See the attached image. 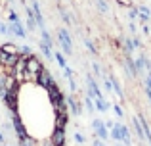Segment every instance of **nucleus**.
<instances>
[{"mask_svg":"<svg viewBox=\"0 0 151 146\" xmlns=\"http://www.w3.org/2000/svg\"><path fill=\"white\" fill-rule=\"evenodd\" d=\"M58 38H59V44H61L63 52H65L67 56H71V54H73V41H71V35L67 33V29H59Z\"/></svg>","mask_w":151,"mask_h":146,"instance_id":"nucleus-1","label":"nucleus"},{"mask_svg":"<svg viewBox=\"0 0 151 146\" xmlns=\"http://www.w3.org/2000/svg\"><path fill=\"white\" fill-rule=\"evenodd\" d=\"M42 64H40V60H38L35 54H29L27 56V60H25V71H29V73H35V75H38L42 71Z\"/></svg>","mask_w":151,"mask_h":146,"instance_id":"nucleus-2","label":"nucleus"},{"mask_svg":"<svg viewBox=\"0 0 151 146\" xmlns=\"http://www.w3.org/2000/svg\"><path fill=\"white\" fill-rule=\"evenodd\" d=\"M92 129H94V135H96L98 139H101V140H107V139H109V129L105 127V121L94 119L92 121Z\"/></svg>","mask_w":151,"mask_h":146,"instance_id":"nucleus-3","label":"nucleus"},{"mask_svg":"<svg viewBox=\"0 0 151 146\" xmlns=\"http://www.w3.org/2000/svg\"><path fill=\"white\" fill-rule=\"evenodd\" d=\"M50 142H52V146H65V129L55 127L50 137Z\"/></svg>","mask_w":151,"mask_h":146,"instance_id":"nucleus-4","label":"nucleus"},{"mask_svg":"<svg viewBox=\"0 0 151 146\" xmlns=\"http://www.w3.org/2000/svg\"><path fill=\"white\" fill-rule=\"evenodd\" d=\"M2 102L6 104V108L10 110L12 113L17 112V106H19V104H17V92H8L6 96L2 98Z\"/></svg>","mask_w":151,"mask_h":146,"instance_id":"nucleus-5","label":"nucleus"},{"mask_svg":"<svg viewBox=\"0 0 151 146\" xmlns=\"http://www.w3.org/2000/svg\"><path fill=\"white\" fill-rule=\"evenodd\" d=\"M12 123H14V131H15L17 140L23 139V137L27 135V131H25V127H23V121H21V117H19L17 113H14V115H12Z\"/></svg>","mask_w":151,"mask_h":146,"instance_id":"nucleus-6","label":"nucleus"},{"mask_svg":"<svg viewBox=\"0 0 151 146\" xmlns=\"http://www.w3.org/2000/svg\"><path fill=\"white\" fill-rule=\"evenodd\" d=\"M54 77H52V73L48 71V69H42L40 73H38V81H37V85H40L42 89H48L50 85H54Z\"/></svg>","mask_w":151,"mask_h":146,"instance_id":"nucleus-7","label":"nucleus"},{"mask_svg":"<svg viewBox=\"0 0 151 146\" xmlns=\"http://www.w3.org/2000/svg\"><path fill=\"white\" fill-rule=\"evenodd\" d=\"M54 113H55V127L65 129L67 119H69V115H67V110H65V112H61V110H54Z\"/></svg>","mask_w":151,"mask_h":146,"instance_id":"nucleus-8","label":"nucleus"},{"mask_svg":"<svg viewBox=\"0 0 151 146\" xmlns=\"http://www.w3.org/2000/svg\"><path fill=\"white\" fill-rule=\"evenodd\" d=\"M8 31H12L14 35H17L19 38H25V37H27V31L23 29V25L19 23V19H17V21H12V23H10V29H8Z\"/></svg>","mask_w":151,"mask_h":146,"instance_id":"nucleus-9","label":"nucleus"},{"mask_svg":"<svg viewBox=\"0 0 151 146\" xmlns=\"http://www.w3.org/2000/svg\"><path fill=\"white\" fill-rule=\"evenodd\" d=\"M67 106H69V110H71V113H73V115H81V102H78L73 94H71V96H67Z\"/></svg>","mask_w":151,"mask_h":146,"instance_id":"nucleus-10","label":"nucleus"},{"mask_svg":"<svg viewBox=\"0 0 151 146\" xmlns=\"http://www.w3.org/2000/svg\"><path fill=\"white\" fill-rule=\"evenodd\" d=\"M124 68H126L128 77H138V68H136V64H134V60H132L130 56L124 58Z\"/></svg>","mask_w":151,"mask_h":146,"instance_id":"nucleus-11","label":"nucleus"},{"mask_svg":"<svg viewBox=\"0 0 151 146\" xmlns=\"http://www.w3.org/2000/svg\"><path fill=\"white\" fill-rule=\"evenodd\" d=\"M132 127H134V133H136V137L140 140H145V133H144V127H142L140 119H138V115L132 119Z\"/></svg>","mask_w":151,"mask_h":146,"instance_id":"nucleus-12","label":"nucleus"},{"mask_svg":"<svg viewBox=\"0 0 151 146\" xmlns=\"http://www.w3.org/2000/svg\"><path fill=\"white\" fill-rule=\"evenodd\" d=\"M121 137H122V140H121V142L124 144V146H130V144H132V137H130V129L126 127V125H122V123H121Z\"/></svg>","mask_w":151,"mask_h":146,"instance_id":"nucleus-13","label":"nucleus"},{"mask_svg":"<svg viewBox=\"0 0 151 146\" xmlns=\"http://www.w3.org/2000/svg\"><path fill=\"white\" fill-rule=\"evenodd\" d=\"M94 106H96L98 112H107V110H109V104H107V100H105L103 96L94 98Z\"/></svg>","mask_w":151,"mask_h":146,"instance_id":"nucleus-14","label":"nucleus"},{"mask_svg":"<svg viewBox=\"0 0 151 146\" xmlns=\"http://www.w3.org/2000/svg\"><path fill=\"white\" fill-rule=\"evenodd\" d=\"M109 137L115 140V142H121V140H122V137H121V123L113 125V129L109 131Z\"/></svg>","mask_w":151,"mask_h":146,"instance_id":"nucleus-15","label":"nucleus"},{"mask_svg":"<svg viewBox=\"0 0 151 146\" xmlns=\"http://www.w3.org/2000/svg\"><path fill=\"white\" fill-rule=\"evenodd\" d=\"M0 50L6 52V54H17L19 52V48L15 44H12V42H4V44H0Z\"/></svg>","mask_w":151,"mask_h":146,"instance_id":"nucleus-16","label":"nucleus"},{"mask_svg":"<svg viewBox=\"0 0 151 146\" xmlns=\"http://www.w3.org/2000/svg\"><path fill=\"white\" fill-rule=\"evenodd\" d=\"M138 14H140L138 17H140L142 21H147V19L151 17V10L147 6H140V8H138Z\"/></svg>","mask_w":151,"mask_h":146,"instance_id":"nucleus-17","label":"nucleus"},{"mask_svg":"<svg viewBox=\"0 0 151 146\" xmlns=\"http://www.w3.org/2000/svg\"><path fill=\"white\" fill-rule=\"evenodd\" d=\"M122 48H124V52H126V56H130V54L134 52V42H132V38H122Z\"/></svg>","mask_w":151,"mask_h":146,"instance_id":"nucleus-18","label":"nucleus"},{"mask_svg":"<svg viewBox=\"0 0 151 146\" xmlns=\"http://www.w3.org/2000/svg\"><path fill=\"white\" fill-rule=\"evenodd\" d=\"M109 79H111V83H113V90L119 94V98L122 100V98H124V92H122V86H121V83H119L115 77H109Z\"/></svg>","mask_w":151,"mask_h":146,"instance_id":"nucleus-19","label":"nucleus"},{"mask_svg":"<svg viewBox=\"0 0 151 146\" xmlns=\"http://www.w3.org/2000/svg\"><path fill=\"white\" fill-rule=\"evenodd\" d=\"M19 144H21V146H37V140H35L33 137L25 135L23 139H19Z\"/></svg>","mask_w":151,"mask_h":146,"instance_id":"nucleus-20","label":"nucleus"},{"mask_svg":"<svg viewBox=\"0 0 151 146\" xmlns=\"http://www.w3.org/2000/svg\"><path fill=\"white\" fill-rule=\"evenodd\" d=\"M54 58L58 60V64L61 65V69L67 65V60H65V56H63V54H59V52H54Z\"/></svg>","mask_w":151,"mask_h":146,"instance_id":"nucleus-21","label":"nucleus"},{"mask_svg":"<svg viewBox=\"0 0 151 146\" xmlns=\"http://www.w3.org/2000/svg\"><path fill=\"white\" fill-rule=\"evenodd\" d=\"M96 4H98V10L103 12V14H107V12H109V6H107L105 0H96Z\"/></svg>","mask_w":151,"mask_h":146,"instance_id":"nucleus-22","label":"nucleus"},{"mask_svg":"<svg viewBox=\"0 0 151 146\" xmlns=\"http://www.w3.org/2000/svg\"><path fill=\"white\" fill-rule=\"evenodd\" d=\"M40 50H42V54H44L46 58H52V56H54V52H52V48H50L48 44H44V42L40 44Z\"/></svg>","mask_w":151,"mask_h":146,"instance_id":"nucleus-23","label":"nucleus"},{"mask_svg":"<svg viewBox=\"0 0 151 146\" xmlns=\"http://www.w3.org/2000/svg\"><path fill=\"white\" fill-rule=\"evenodd\" d=\"M84 104H86V108H88V112H94V110H96V106H94V98H92V96H86V98H84Z\"/></svg>","mask_w":151,"mask_h":146,"instance_id":"nucleus-24","label":"nucleus"},{"mask_svg":"<svg viewBox=\"0 0 151 146\" xmlns=\"http://www.w3.org/2000/svg\"><path fill=\"white\" fill-rule=\"evenodd\" d=\"M42 42L48 44V46H52V37H50V33L46 29H42Z\"/></svg>","mask_w":151,"mask_h":146,"instance_id":"nucleus-25","label":"nucleus"},{"mask_svg":"<svg viewBox=\"0 0 151 146\" xmlns=\"http://www.w3.org/2000/svg\"><path fill=\"white\" fill-rule=\"evenodd\" d=\"M138 15H140V14H138V8H132V6H130V12H128V17H130V21H134V19L138 17Z\"/></svg>","mask_w":151,"mask_h":146,"instance_id":"nucleus-26","label":"nucleus"},{"mask_svg":"<svg viewBox=\"0 0 151 146\" xmlns=\"http://www.w3.org/2000/svg\"><path fill=\"white\" fill-rule=\"evenodd\" d=\"M113 112H115V115H117V117H124V112H122V108L119 104L113 106Z\"/></svg>","mask_w":151,"mask_h":146,"instance_id":"nucleus-27","label":"nucleus"},{"mask_svg":"<svg viewBox=\"0 0 151 146\" xmlns=\"http://www.w3.org/2000/svg\"><path fill=\"white\" fill-rule=\"evenodd\" d=\"M103 86H105L107 92H111V90H113V83H111V79H109V77H107L105 81H103Z\"/></svg>","mask_w":151,"mask_h":146,"instance_id":"nucleus-28","label":"nucleus"},{"mask_svg":"<svg viewBox=\"0 0 151 146\" xmlns=\"http://www.w3.org/2000/svg\"><path fill=\"white\" fill-rule=\"evenodd\" d=\"M144 83H145V89H151V69L145 73V81Z\"/></svg>","mask_w":151,"mask_h":146,"instance_id":"nucleus-29","label":"nucleus"},{"mask_svg":"<svg viewBox=\"0 0 151 146\" xmlns=\"http://www.w3.org/2000/svg\"><path fill=\"white\" fill-rule=\"evenodd\" d=\"M84 42H86V46H88V48H90V52H92V54H96V52H98V50H96V46H94V44H92V42H90V41H88V38H86V41H84Z\"/></svg>","mask_w":151,"mask_h":146,"instance_id":"nucleus-30","label":"nucleus"},{"mask_svg":"<svg viewBox=\"0 0 151 146\" xmlns=\"http://www.w3.org/2000/svg\"><path fill=\"white\" fill-rule=\"evenodd\" d=\"M75 140H77L78 144H82V142H84V137H82L81 133H75Z\"/></svg>","mask_w":151,"mask_h":146,"instance_id":"nucleus-31","label":"nucleus"},{"mask_svg":"<svg viewBox=\"0 0 151 146\" xmlns=\"http://www.w3.org/2000/svg\"><path fill=\"white\" fill-rule=\"evenodd\" d=\"M132 42H134V48H142V41L136 37H132Z\"/></svg>","mask_w":151,"mask_h":146,"instance_id":"nucleus-32","label":"nucleus"},{"mask_svg":"<svg viewBox=\"0 0 151 146\" xmlns=\"http://www.w3.org/2000/svg\"><path fill=\"white\" fill-rule=\"evenodd\" d=\"M8 33V27H6V23H2L0 21V35H6Z\"/></svg>","mask_w":151,"mask_h":146,"instance_id":"nucleus-33","label":"nucleus"},{"mask_svg":"<svg viewBox=\"0 0 151 146\" xmlns=\"http://www.w3.org/2000/svg\"><path fill=\"white\" fill-rule=\"evenodd\" d=\"M117 2H119V4H122V6H128V8L132 6V2H130V0H117Z\"/></svg>","mask_w":151,"mask_h":146,"instance_id":"nucleus-34","label":"nucleus"},{"mask_svg":"<svg viewBox=\"0 0 151 146\" xmlns=\"http://www.w3.org/2000/svg\"><path fill=\"white\" fill-rule=\"evenodd\" d=\"M8 19H10V21H17V15H15L14 12H10V15H8Z\"/></svg>","mask_w":151,"mask_h":146,"instance_id":"nucleus-35","label":"nucleus"},{"mask_svg":"<svg viewBox=\"0 0 151 146\" xmlns=\"http://www.w3.org/2000/svg\"><path fill=\"white\" fill-rule=\"evenodd\" d=\"M128 29L132 31V33H136V23H134V21H130V23H128Z\"/></svg>","mask_w":151,"mask_h":146,"instance_id":"nucleus-36","label":"nucleus"},{"mask_svg":"<svg viewBox=\"0 0 151 146\" xmlns=\"http://www.w3.org/2000/svg\"><path fill=\"white\" fill-rule=\"evenodd\" d=\"M94 73H96V75H100V73H101V68H100L98 64H94Z\"/></svg>","mask_w":151,"mask_h":146,"instance_id":"nucleus-37","label":"nucleus"},{"mask_svg":"<svg viewBox=\"0 0 151 146\" xmlns=\"http://www.w3.org/2000/svg\"><path fill=\"white\" fill-rule=\"evenodd\" d=\"M94 146H105V144H103L101 139H96V140H94Z\"/></svg>","mask_w":151,"mask_h":146,"instance_id":"nucleus-38","label":"nucleus"},{"mask_svg":"<svg viewBox=\"0 0 151 146\" xmlns=\"http://www.w3.org/2000/svg\"><path fill=\"white\" fill-rule=\"evenodd\" d=\"M145 96H147V100H149V104H151V89H145Z\"/></svg>","mask_w":151,"mask_h":146,"instance_id":"nucleus-39","label":"nucleus"},{"mask_svg":"<svg viewBox=\"0 0 151 146\" xmlns=\"http://www.w3.org/2000/svg\"><path fill=\"white\" fill-rule=\"evenodd\" d=\"M142 29H144V33H145V35H149V33H151V29H149V25H144V27H142Z\"/></svg>","mask_w":151,"mask_h":146,"instance_id":"nucleus-40","label":"nucleus"},{"mask_svg":"<svg viewBox=\"0 0 151 146\" xmlns=\"http://www.w3.org/2000/svg\"><path fill=\"white\" fill-rule=\"evenodd\" d=\"M113 125H115L113 121H105V127H107V129H113Z\"/></svg>","mask_w":151,"mask_h":146,"instance_id":"nucleus-41","label":"nucleus"},{"mask_svg":"<svg viewBox=\"0 0 151 146\" xmlns=\"http://www.w3.org/2000/svg\"><path fill=\"white\" fill-rule=\"evenodd\" d=\"M4 140H6V139H4V135H2V133H0V142L4 144Z\"/></svg>","mask_w":151,"mask_h":146,"instance_id":"nucleus-42","label":"nucleus"},{"mask_svg":"<svg viewBox=\"0 0 151 146\" xmlns=\"http://www.w3.org/2000/svg\"><path fill=\"white\" fill-rule=\"evenodd\" d=\"M115 146H124V144H121V142H117V144H115Z\"/></svg>","mask_w":151,"mask_h":146,"instance_id":"nucleus-43","label":"nucleus"},{"mask_svg":"<svg viewBox=\"0 0 151 146\" xmlns=\"http://www.w3.org/2000/svg\"><path fill=\"white\" fill-rule=\"evenodd\" d=\"M2 146H6V144H2Z\"/></svg>","mask_w":151,"mask_h":146,"instance_id":"nucleus-44","label":"nucleus"}]
</instances>
